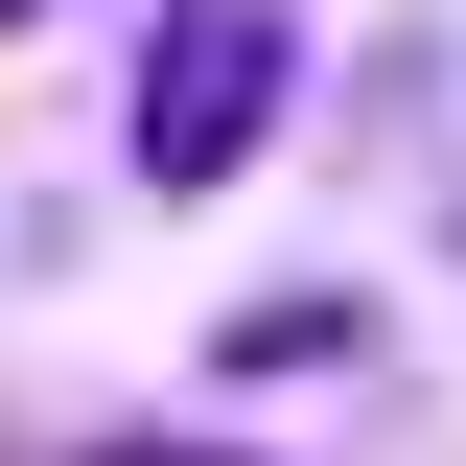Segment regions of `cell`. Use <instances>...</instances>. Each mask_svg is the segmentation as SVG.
I'll use <instances>...</instances> for the list:
<instances>
[{
	"mask_svg": "<svg viewBox=\"0 0 466 466\" xmlns=\"http://www.w3.org/2000/svg\"><path fill=\"white\" fill-rule=\"evenodd\" d=\"M94 466H210V443H94Z\"/></svg>",
	"mask_w": 466,
	"mask_h": 466,
	"instance_id": "cell-3",
	"label": "cell"
},
{
	"mask_svg": "<svg viewBox=\"0 0 466 466\" xmlns=\"http://www.w3.org/2000/svg\"><path fill=\"white\" fill-rule=\"evenodd\" d=\"M233 397H303V373H373V303H257V327L210 350Z\"/></svg>",
	"mask_w": 466,
	"mask_h": 466,
	"instance_id": "cell-2",
	"label": "cell"
},
{
	"mask_svg": "<svg viewBox=\"0 0 466 466\" xmlns=\"http://www.w3.org/2000/svg\"><path fill=\"white\" fill-rule=\"evenodd\" d=\"M0 24H70V0H0Z\"/></svg>",
	"mask_w": 466,
	"mask_h": 466,
	"instance_id": "cell-4",
	"label": "cell"
},
{
	"mask_svg": "<svg viewBox=\"0 0 466 466\" xmlns=\"http://www.w3.org/2000/svg\"><path fill=\"white\" fill-rule=\"evenodd\" d=\"M280 94H303V24H280V0H164V24H140L116 140H140V187H164V210H210V187L280 140Z\"/></svg>",
	"mask_w": 466,
	"mask_h": 466,
	"instance_id": "cell-1",
	"label": "cell"
}]
</instances>
